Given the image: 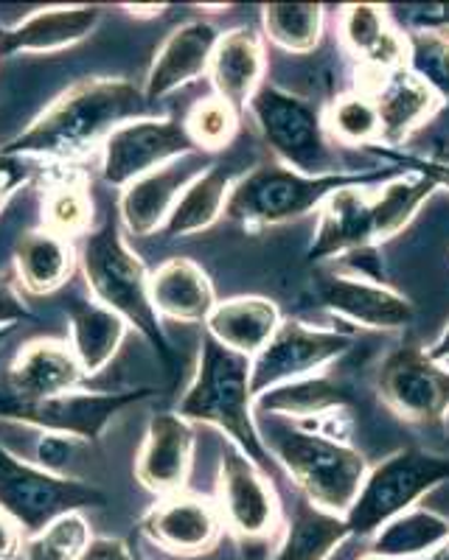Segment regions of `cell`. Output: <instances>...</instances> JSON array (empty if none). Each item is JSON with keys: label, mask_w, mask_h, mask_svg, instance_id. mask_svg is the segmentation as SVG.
Here are the masks:
<instances>
[{"label": "cell", "mask_w": 449, "mask_h": 560, "mask_svg": "<svg viewBox=\"0 0 449 560\" xmlns=\"http://www.w3.org/2000/svg\"><path fill=\"white\" fill-rule=\"evenodd\" d=\"M143 109L147 98L135 84L122 79H90L62 93L26 132L9 140L0 152L12 158H79L118 127L141 118Z\"/></svg>", "instance_id": "cell-1"}, {"label": "cell", "mask_w": 449, "mask_h": 560, "mask_svg": "<svg viewBox=\"0 0 449 560\" xmlns=\"http://www.w3.org/2000/svg\"><path fill=\"white\" fill-rule=\"evenodd\" d=\"M177 415L186 418L188 423L199 420V423H211V427L228 432L233 446L247 454L258 468H269L273 463L269 459L273 454L264 446L262 432L253 420L251 359L222 348L208 334L203 337L197 373L180 401Z\"/></svg>", "instance_id": "cell-2"}, {"label": "cell", "mask_w": 449, "mask_h": 560, "mask_svg": "<svg viewBox=\"0 0 449 560\" xmlns=\"http://www.w3.org/2000/svg\"><path fill=\"white\" fill-rule=\"evenodd\" d=\"M267 452L296 479L309 504L346 516L366 482V457L341 438L309 432L298 423H284L267 438Z\"/></svg>", "instance_id": "cell-3"}, {"label": "cell", "mask_w": 449, "mask_h": 560, "mask_svg": "<svg viewBox=\"0 0 449 560\" xmlns=\"http://www.w3.org/2000/svg\"><path fill=\"white\" fill-rule=\"evenodd\" d=\"M402 168H377V172H337L309 177L287 166H264L251 172L233 185L225 213L251 228H273L307 217L309 210L321 208L334 191L346 185H373L399 177Z\"/></svg>", "instance_id": "cell-4"}, {"label": "cell", "mask_w": 449, "mask_h": 560, "mask_svg": "<svg viewBox=\"0 0 449 560\" xmlns=\"http://www.w3.org/2000/svg\"><path fill=\"white\" fill-rule=\"evenodd\" d=\"M82 269L96 303L118 314L124 323L135 325L149 342L166 353V339L149 294L147 267L138 255L129 253L116 224L104 222L102 230L90 233L82 247Z\"/></svg>", "instance_id": "cell-5"}, {"label": "cell", "mask_w": 449, "mask_h": 560, "mask_svg": "<svg viewBox=\"0 0 449 560\" xmlns=\"http://www.w3.org/2000/svg\"><path fill=\"white\" fill-rule=\"evenodd\" d=\"M449 479V457L427 454L422 448H402L385 457L377 468H368L346 524L352 535H373L396 516L413 510V504Z\"/></svg>", "instance_id": "cell-6"}, {"label": "cell", "mask_w": 449, "mask_h": 560, "mask_svg": "<svg viewBox=\"0 0 449 560\" xmlns=\"http://www.w3.org/2000/svg\"><path fill=\"white\" fill-rule=\"evenodd\" d=\"M247 107H251L269 149L287 163V168L309 174V177L341 172L334 166V152L326 140V124L307 98L262 82Z\"/></svg>", "instance_id": "cell-7"}, {"label": "cell", "mask_w": 449, "mask_h": 560, "mask_svg": "<svg viewBox=\"0 0 449 560\" xmlns=\"http://www.w3.org/2000/svg\"><path fill=\"white\" fill-rule=\"evenodd\" d=\"M96 488L77 479L48 474L26 459L14 457L0 443V510L26 533H43L48 524L88 504H102Z\"/></svg>", "instance_id": "cell-8"}, {"label": "cell", "mask_w": 449, "mask_h": 560, "mask_svg": "<svg viewBox=\"0 0 449 560\" xmlns=\"http://www.w3.org/2000/svg\"><path fill=\"white\" fill-rule=\"evenodd\" d=\"M352 348V337L329 328H309L298 319L278 325L267 345L251 359V393L253 398L278 384L314 376L337 357Z\"/></svg>", "instance_id": "cell-9"}, {"label": "cell", "mask_w": 449, "mask_h": 560, "mask_svg": "<svg viewBox=\"0 0 449 560\" xmlns=\"http://www.w3.org/2000/svg\"><path fill=\"white\" fill-rule=\"evenodd\" d=\"M197 152L186 124L169 118H135L104 140L102 174L110 185L135 183L138 177Z\"/></svg>", "instance_id": "cell-10"}, {"label": "cell", "mask_w": 449, "mask_h": 560, "mask_svg": "<svg viewBox=\"0 0 449 560\" xmlns=\"http://www.w3.org/2000/svg\"><path fill=\"white\" fill-rule=\"evenodd\" d=\"M379 398L411 423H436L449 409V373L422 348H399L379 368Z\"/></svg>", "instance_id": "cell-11"}, {"label": "cell", "mask_w": 449, "mask_h": 560, "mask_svg": "<svg viewBox=\"0 0 449 560\" xmlns=\"http://www.w3.org/2000/svg\"><path fill=\"white\" fill-rule=\"evenodd\" d=\"M318 298L337 317L373 331H402L416 317V308L404 294L388 289L382 280L366 275L326 272L318 278Z\"/></svg>", "instance_id": "cell-12"}, {"label": "cell", "mask_w": 449, "mask_h": 560, "mask_svg": "<svg viewBox=\"0 0 449 560\" xmlns=\"http://www.w3.org/2000/svg\"><path fill=\"white\" fill-rule=\"evenodd\" d=\"M219 502L233 533L244 538H262L273 533L278 518L276 490L247 454L228 443L219 463Z\"/></svg>", "instance_id": "cell-13"}, {"label": "cell", "mask_w": 449, "mask_h": 560, "mask_svg": "<svg viewBox=\"0 0 449 560\" xmlns=\"http://www.w3.org/2000/svg\"><path fill=\"white\" fill-rule=\"evenodd\" d=\"M143 393H62L45 401H12L3 407L9 418L28 420L45 432L73 434L79 440H93L102 434L107 420L122 412L127 404L138 401Z\"/></svg>", "instance_id": "cell-14"}, {"label": "cell", "mask_w": 449, "mask_h": 560, "mask_svg": "<svg viewBox=\"0 0 449 560\" xmlns=\"http://www.w3.org/2000/svg\"><path fill=\"white\" fill-rule=\"evenodd\" d=\"M219 37L222 34L208 20H188V23L174 28L163 39V45L154 54L152 68H149L147 88H143L147 104L158 102V98L169 96L174 90L186 88L194 79L208 73Z\"/></svg>", "instance_id": "cell-15"}, {"label": "cell", "mask_w": 449, "mask_h": 560, "mask_svg": "<svg viewBox=\"0 0 449 560\" xmlns=\"http://www.w3.org/2000/svg\"><path fill=\"white\" fill-rule=\"evenodd\" d=\"M203 174V163L194 154L174 160L169 166L149 172L129 183L118 199V210L133 236H152L158 228H166L180 194Z\"/></svg>", "instance_id": "cell-16"}, {"label": "cell", "mask_w": 449, "mask_h": 560, "mask_svg": "<svg viewBox=\"0 0 449 560\" xmlns=\"http://www.w3.org/2000/svg\"><path fill=\"white\" fill-rule=\"evenodd\" d=\"M194 457V429L186 418L180 415H158L149 423L147 440H143L141 454L135 474L152 493L174 497L183 493L188 471H192Z\"/></svg>", "instance_id": "cell-17"}, {"label": "cell", "mask_w": 449, "mask_h": 560, "mask_svg": "<svg viewBox=\"0 0 449 560\" xmlns=\"http://www.w3.org/2000/svg\"><path fill=\"white\" fill-rule=\"evenodd\" d=\"M373 194L366 185H346L321 205V224L309 247V261H329L334 255L362 253L373 244Z\"/></svg>", "instance_id": "cell-18"}, {"label": "cell", "mask_w": 449, "mask_h": 560, "mask_svg": "<svg viewBox=\"0 0 449 560\" xmlns=\"http://www.w3.org/2000/svg\"><path fill=\"white\" fill-rule=\"evenodd\" d=\"M82 364L77 362L68 345L54 342V339H34L12 362L9 387L14 393V401L32 404L71 393L82 382Z\"/></svg>", "instance_id": "cell-19"}, {"label": "cell", "mask_w": 449, "mask_h": 560, "mask_svg": "<svg viewBox=\"0 0 449 560\" xmlns=\"http://www.w3.org/2000/svg\"><path fill=\"white\" fill-rule=\"evenodd\" d=\"M379 115V140L388 147H399L418 127L430 121L441 98L407 68L379 73V84L371 93ZM379 143V147H382Z\"/></svg>", "instance_id": "cell-20"}, {"label": "cell", "mask_w": 449, "mask_h": 560, "mask_svg": "<svg viewBox=\"0 0 449 560\" xmlns=\"http://www.w3.org/2000/svg\"><path fill=\"white\" fill-rule=\"evenodd\" d=\"M96 7H54L39 9L26 18L20 26L0 32V57L14 54H54L62 48L82 43L96 28Z\"/></svg>", "instance_id": "cell-21"}, {"label": "cell", "mask_w": 449, "mask_h": 560, "mask_svg": "<svg viewBox=\"0 0 449 560\" xmlns=\"http://www.w3.org/2000/svg\"><path fill=\"white\" fill-rule=\"evenodd\" d=\"M143 529L158 547L169 552L197 555L206 552L217 538L219 516L206 499L174 493L149 513Z\"/></svg>", "instance_id": "cell-22"}, {"label": "cell", "mask_w": 449, "mask_h": 560, "mask_svg": "<svg viewBox=\"0 0 449 560\" xmlns=\"http://www.w3.org/2000/svg\"><path fill=\"white\" fill-rule=\"evenodd\" d=\"M208 70L222 102L233 109L247 107L264 77V48L258 34L251 28H233L222 34Z\"/></svg>", "instance_id": "cell-23"}, {"label": "cell", "mask_w": 449, "mask_h": 560, "mask_svg": "<svg viewBox=\"0 0 449 560\" xmlns=\"http://www.w3.org/2000/svg\"><path fill=\"white\" fill-rule=\"evenodd\" d=\"M208 337L239 357L253 359L281 325L276 303L264 298L222 300L208 314Z\"/></svg>", "instance_id": "cell-24"}, {"label": "cell", "mask_w": 449, "mask_h": 560, "mask_svg": "<svg viewBox=\"0 0 449 560\" xmlns=\"http://www.w3.org/2000/svg\"><path fill=\"white\" fill-rule=\"evenodd\" d=\"M149 294L154 312L180 323H206L217 306L211 280L188 258H169L161 264L149 278Z\"/></svg>", "instance_id": "cell-25"}, {"label": "cell", "mask_w": 449, "mask_h": 560, "mask_svg": "<svg viewBox=\"0 0 449 560\" xmlns=\"http://www.w3.org/2000/svg\"><path fill=\"white\" fill-rule=\"evenodd\" d=\"M341 37L348 51L359 57L377 73H391L404 68L407 45L396 28L388 26L385 9L371 3H354L341 14Z\"/></svg>", "instance_id": "cell-26"}, {"label": "cell", "mask_w": 449, "mask_h": 560, "mask_svg": "<svg viewBox=\"0 0 449 560\" xmlns=\"http://www.w3.org/2000/svg\"><path fill=\"white\" fill-rule=\"evenodd\" d=\"M348 401L352 398L346 395V389L329 376H307L256 395L253 412L276 415V418L292 420V423H309L312 418H321L332 409L348 407Z\"/></svg>", "instance_id": "cell-27"}, {"label": "cell", "mask_w": 449, "mask_h": 560, "mask_svg": "<svg viewBox=\"0 0 449 560\" xmlns=\"http://www.w3.org/2000/svg\"><path fill=\"white\" fill-rule=\"evenodd\" d=\"M127 323L102 303L73 300L71 303V350L84 373H99L122 348Z\"/></svg>", "instance_id": "cell-28"}, {"label": "cell", "mask_w": 449, "mask_h": 560, "mask_svg": "<svg viewBox=\"0 0 449 560\" xmlns=\"http://www.w3.org/2000/svg\"><path fill=\"white\" fill-rule=\"evenodd\" d=\"M20 283L32 294H51L62 287L73 272V247L68 238L51 230H34L18 242L14 249Z\"/></svg>", "instance_id": "cell-29"}, {"label": "cell", "mask_w": 449, "mask_h": 560, "mask_svg": "<svg viewBox=\"0 0 449 560\" xmlns=\"http://www.w3.org/2000/svg\"><path fill=\"white\" fill-rule=\"evenodd\" d=\"M233 185H237V177L222 166H214L211 172L199 174L194 183L186 185V191L180 194L177 205H174L172 217L166 222L169 236H192V233L211 228L222 217V210L228 208Z\"/></svg>", "instance_id": "cell-30"}, {"label": "cell", "mask_w": 449, "mask_h": 560, "mask_svg": "<svg viewBox=\"0 0 449 560\" xmlns=\"http://www.w3.org/2000/svg\"><path fill=\"white\" fill-rule=\"evenodd\" d=\"M449 538V522L433 510L413 508L385 527L373 538V555L388 560H407L418 555H430Z\"/></svg>", "instance_id": "cell-31"}, {"label": "cell", "mask_w": 449, "mask_h": 560, "mask_svg": "<svg viewBox=\"0 0 449 560\" xmlns=\"http://www.w3.org/2000/svg\"><path fill=\"white\" fill-rule=\"evenodd\" d=\"M436 188L438 185L430 177L416 172H402L399 177L382 183L371 202L373 242H388V238L399 236Z\"/></svg>", "instance_id": "cell-32"}, {"label": "cell", "mask_w": 449, "mask_h": 560, "mask_svg": "<svg viewBox=\"0 0 449 560\" xmlns=\"http://www.w3.org/2000/svg\"><path fill=\"white\" fill-rule=\"evenodd\" d=\"M348 535L352 529L346 516H334L329 510L303 502L298 504L276 560H326Z\"/></svg>", "instance_id": "cell-33"}, {"label": "cell", "mask_w": 449, "mask_h": 560, "mask_svg": "<svg viewBox=\"0 0 449 560\" xmlns=\"http://www.w3.org/2000/svg\"><path fill=\"white\" fill-rule=\"evenodd\" d=\"M267 37L284 51H312L323 32V7L318 3H273L264 7Z\"/></svg>", "instance_id": "cell-34"}, {"label": "cell", "mask_w": 449, "mask_h": 560, "mask_svg": "<svg viewBox=\"0 0 449 560\" xmlns=\"http://www.w3.org/2000/svg\"><path fill=\"white\" fill-rule=\"evenodd\" d=\"M407 70L422 79L441 102H449V37L441 28H413L404 34Z\"/></svg>", "instance_id": "cell-35"}, {"label": "cell", "mask_w": 449, "mask_h": 560, "mask_svg": "<svg viewBox=\"0 0 449 560\" xmlns=\"http://www.w3.org/2000/svg\"><path fill=\"white\" fill-rule=\"evenodd\" d=\"M323 124H326V132H332V138L346 147H377L379 143V115L366 93H348L337 98Z\"/></svg>", "instance_id": "cell-36"}, {"label": "cell", "mask_w": 449, "mask_h": 560, "mask_svg": "<svg viewBox=\"0 0 449 560\" xmlns=\"http://www.w3.org/2000/svg\"><path fill=\"white\" fill-rule=\"evenodd\" d=\"M90 544V529L82 516L68 513L28 541V560H77Z\"/></svg>", "instance_id": "cell-37"}, {"label": "cell", "mask_w": 449, "mask_h": 560, "mask_svg": "<svg viewBox=\"0 0 449 560\" xmlns=\"http://www.w3.org/2000/svg\"><path fill=\"white\" fill-rule=\"evenodd\" d=\"M237 109L222 98H206L188 113L186 132L197 149H225L237 132Z\"/></svg>", "instance_id": "cell-38"}, {"label": "cell", "mask_w": 449, "mask_h": 560, "mask_svg": "<svg viewBox=\"0 0 449 560\" xmlns=\"http://www.w3.org/2000/svg\"><path fill=\"white\" fill-rule=\"evenodd\" d=\"M45 228L57 236H82L90 224V199L79 185H62L45 202Z\"/></svg>", "instance_id": "cell-39"}, {"label": "cell", "mask_w": 449, "mask_h": 560, "mask_svg": "<svg viewBox=\"0 0 449 560\" xmlns=\"http://www.w3.org/2000/svg\"><path fill=\"white\" fill-rule=\"evenodd\" d=\"M82 446H84V440L73 438V434L45 432L43 438L37 440V446H34V459H28V463L43 468V471L62 477V474L68 471L71 459L77 457Z\"/></svg>", "instance_id": "cell-40"}, {"label": "cell", "mask_w": 449, "mask_h": 560, "mask_svg": "<svg viewBox=\"0 0 449 560\" xmlns=\"http://www.w3.org/2000/svg\"><path fill=\"white\" fill-rule=\"evenodd\" d=\"M379 154H382L385 160H391L393 166L402 168V172L424 174V177H430L436 185H444V188H449V163H441V160L413 158V154L393 152V149H379Z\"/></svg>", "instance_id": "cell-41"}, {"label": "cell", "mask_w": 449, "mask_h": 560, "mask_svg": "<svg viewBox=\"0 0 449 560\" xmlns=\"http://www.w3.org/2000/svg\"><path fill=\"white\" fill-rule=\"evenodd\" d=\"M32 177V168L23 163V158H12V154L0 152V208L14 194V188L26 183Z\"/></svg>", "instance_id": "cell-42"}, {"label": "cell", "mask_w": 449, "mask_h": 560, "mask_svg": "<svg viewBox=\"0 0 449 560\" xmlns=\"http://www.w3.org/2000/svg\"><path fill=\"white\" fill-rule=\"evenodd\" d=\"M77 560H135V558L127 552V547H124L122 541L99 538V541H90Z\"/></svg>", "instance_id": "cell-43"}, {"label": "cell", "mask_w": 449, "mask_h": 560, "mask_svg": "<svg viewBox=\"0 0 449 560\" xmlns=\"http://www.w3.org/2000/svg\"><path fill=\"white\" fill-rule=\"evenodd\" d=\"M23 317H26V306L0 278V328H14V323H20Z\"/></svg>", "instance_id": "cell-44"}, {"label": "cell", "mask_w": 449, "mask_h": 560, "mask_svg": "<svg viewBox=\"0 0 449 560\" xmlns=\"http://www.w3.org/2000/svg\"><path fill=\"white\" fill-rule=\"evenodd\" d=\"M20 552V533L7 513H0V560H12Z\"/></svg>", "instance_id": "cell-45"}, {"label": "cell", "mask_w": 449, "mask_h": 560, "mask_svg": "<svg viewBox=\"0 0 449 560\" xmlns=\"http://www.w3.org/2000/svg\"><path fill=\"white\" fill-rule=\"evenodd\" d=\"M427 353H430L433 362H449V325L444 328V334L436 339V345Z\"/></svg>", "instance_id": "cell-46"}, {"label": "cell", "mask_w": 449, "mask_h": 560, "mask_svg": "<svg viewBox=\"0 0 449 560\" xmlns=\"http://www.w3.org/2000/svg\"><path fill=\"white\" fill-rule=\"evenodd\" d=\"M424 560H449V538L441 544V547L433 549V552L427 555V558H424Z\"/></svg>", "instance_id": "cell-47"}, {"label": "cell", "mask_w": 449, "mask_h": 560, "mask_svg": "<svg viewBox=\"0 0 449 560\" xmlns=\"http://www.w3.org/2000/svg\"><path fill=\"white\" fill-rule=\"evenodd\" d=\"M9 331H12V328H0V345H3V339L9 337Z\"/></svg>", "instance_id": "cell-48"}, {"label": "cell", "mask_w": 449, "mask_h": 560, "mask_svg": "<svg viewBox=\"0 0 449 560\" xmlns=\"http://www.w3.org/2000/svg\"><path fill=\"white\" fill-rule=\"evenodd\" d=\"M444 427H447V434H449V409H447V412H444Z\"/></svg>", "instance_id": "cell-49"}, {"label": "cell", "mask_w": 449, "mask_h": 560, "mask_svg": "<svg viewBox=\"0 0 449 560\" xmlns=\"http://www.w3.org/2000/svg\"><path fill=\"white\" fill-rule=\"evenodd\" d=\"M362 560H388V558H379V555H366V558H362Z\"/></svg>", "instance_id": "cell-50"}]
</instances>
